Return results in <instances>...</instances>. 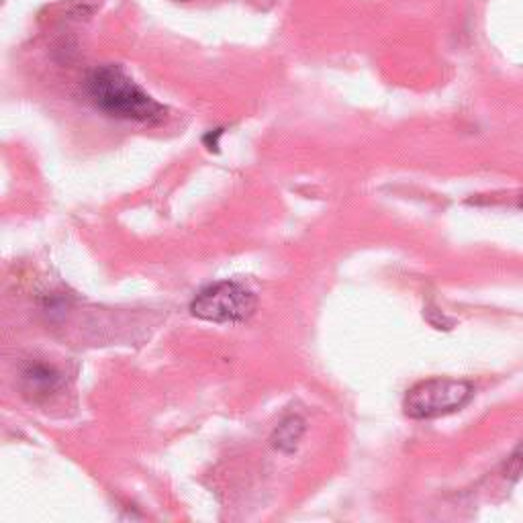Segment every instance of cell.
<instances>
[{"label": "cell", "mask_w": 523, "mask_h": 523, "mask_svg": "<svg viewBox=\"0 0 523 523\" xmlns=\"http://www.w3.org/2000/svg\"><path fill=\"white\" fill-rule=\"evenodd\" d=\"M86 90L90 101L109 117L156 123L166 115V109L146 90H141L119 66L94 70L86 82Z\"/></svg>", "instance_id": "obj_1"}, {"label": "cell", "mask_w": 523, "mask_h": 523, "mask_svg": "<svg viewBox=\"0 0 523 523\" xmlns=\"http://www.w3.org/2000/svg\"><path fill=\"white\" fill-rule=\"evenodd\" d=\"M60 387V374L45 364L29 366L23 372V389L27 395L37 397H50Z\"/></svg>", "instance_id": "obj_4"}, {"label": "cell", "mask_w": 523, "mask_h": 523, "mask_svg": "<svg viewBox=\"0 0 523 523\" xmlns=\"http://www.w3.org/2000/svg\"><path fill=\"white\" fill-rule=\"evenodd\" d=\"M305 434V423L301 417H287L272 436V446L284 454H291L297 450L301 438Z\"/></svg>", "instance_id": "obj_5"}, {"label": "cell", "mask_w": 523, "mask_h": 523, "mask_svg": "<svg viewBox=\"0 0 523 523\" xmlns=\"http://www.w3.org/2000/svg\"><path fill=\"white\" fill-rule=\"evenodd\" d=\"M472 395V385L464 383V380L432 378L409 389L403 409L411 419H436L462 409Z\"/></svg>", "instance_id": "obj_3"}, {"label": "cell", "mask_w": 523, "mask_h": 523, "mask_svg": "<svg viewBox=\"0 0 523 523\" xmlns=\"http://www.w3.org/2000/svg\"><path fill=\"white\" fill-rule=\"evenodd\" d=\"M503 474L507 481H517L521 474H523V442L511 452V456L507 458L505 462V468H503Z\"/></svg>", "instance_id": "obj_6"}, {"label": "cell", "mask_w": 523, "mask_h": 523, "mask_svg": "<svg viewBox=\"0 0 523 523\" xmlns=\"http://www.w3.org/2000/svg\"><path fill=\"white\" fill-rule=\"evenodd\" d=\"M256 303L244 284L223 280L203 289L190 303V313L211 323H244L254 315Z\"/></svg>", "instance_id": "obj_2"}]
</instances>
